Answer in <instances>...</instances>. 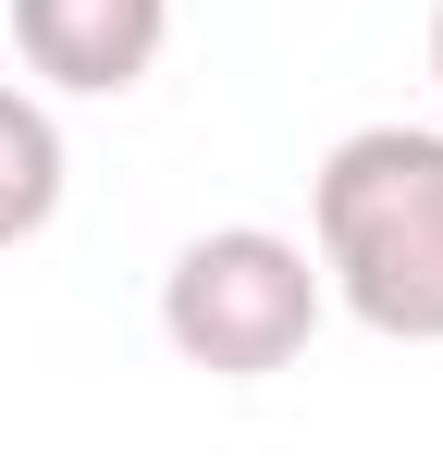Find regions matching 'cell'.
Segmentation results:
<instances>
[{"label":"cell","mask_w":443,"mask_h":456,"mask_svg":"<svg viewBox=\"0 0 443 456\" xmlns=\"http://www.w3.org/2000/svg\"><path fill=\"white\" fill-rule=\"evenodd\" d=\"M320 284L394 346H443V136L431 124H358L308 173Z\"/></svg>","instance_id":"6da1fadb"},{"label":"cell","mask_w":443,"mask_h":456,"mask_svg":"<svg viewBox=\"0 0 443 456\" xmlns=\"http://www.w3.org/2000/svg\"><path fill=\"white\" fill-rule=\"evenodd\" d=\"M320 259L271 223H210L173 247V272H160V333H173V358L210 382H271L308 358V333H320Z\"/></svg>","instance_id":"7a4b0ae2"},{"label":"cell","mask_w":443,"mask_h":456,"mask_svg":"<svg viewBox=\"0 0 443 456\" xmlns=\"http://www.w3.org/2000/svg\"><path fill=\"white\" fill-rule=\"evenodd\" d=\"M160 37H173V0H12L25 75L62 86V99H124V86H148Z\"/></svg>","instance_id":"3957f363"},{"label":"cell","mask_w":443,"mask_h":456,"mask_svg":"<svg viewBox=\"0 0 443 456\" xmlns=\"http://www.w3.org/2000/svg\"><path fill=\"white\" fill-rule=\"evenodd\" d=\"M62 124H50V99L37 86H0V247H25V234H50L62 210Z\"/></svg>","instance_id":"277c9868"},{"label":"cell","mask_w":443,"mask_h":456,"mask_svg":"<svg viewBox=\"0 0 443 456\" xmlns=\"http://www.w3.org/2000/svg\"><path fill=\"white\" fill-rule=\"evenodd\" d=\"M431 75H443V12H431Z\"/></svg>","instance_id":"5b68a950"}]
</instances>
